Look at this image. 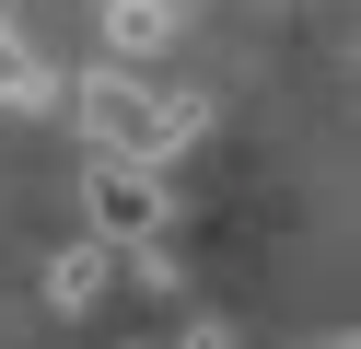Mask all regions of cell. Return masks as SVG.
<instances>
[{
    "mask_svg": "<svg viewBox=\"0 0 361 349\" xmlns=\"http://www.w3.org/2000/svg\"><path fill=\"white\" fill-rule=\"evenodd\" d=\"M198 93H175V82H152L140 59H117V70H94L82 82V128H94V152H128V163H175L198 140Z\"/></svg>",
    "mask_w": 361,
    "mask_h": 349,
    "instance_id": "1",
    "label": "cell"
},
{
    "mask_svg": "<svg viewBox=\"0 0 361 349\" xmlns=\"http://www.w3.org/2000/svg\"><path fill=\"white\" fill-rule=\"evenodd\" d=\"M117 268H128V256L105 245V233H82V245H59V256H47V302H59V314H94V291H105Z\"/></svg>",
    "mask_w": 361,
    "mask_h": 349,
    "instance_id": "3",
    "label": "cell"
},
{
    "mask_svg": "<svg viewBox=\"0 0 361 349\" xmlns=\"http://www.w3.org/2000/svg\"><path fill=\"white\" fill-rule=\"evenodd\" d=\"M94 233L117 256H140V245H164V163H128V152H94Z\"/></svg>",
    "mask_w": 361,
    "mask_h": 349,
    "instance_id": "2",
    "label": "cell"
},
{
    "mask_svg": "<svg viewBox=\"0 0 361 349\" xmlns=\"http://www.w3.org/2000/svg\"><path fill=\"white\" fill-rule=\"evenodd\" d=\"M175 349H233V326H221V314H198V326H187Z\"/></svg>",
    "mask_w": 361,
    "mask_h": 349,
    "instance_id": "4",
    "label": "cell"
}]
</instances>
